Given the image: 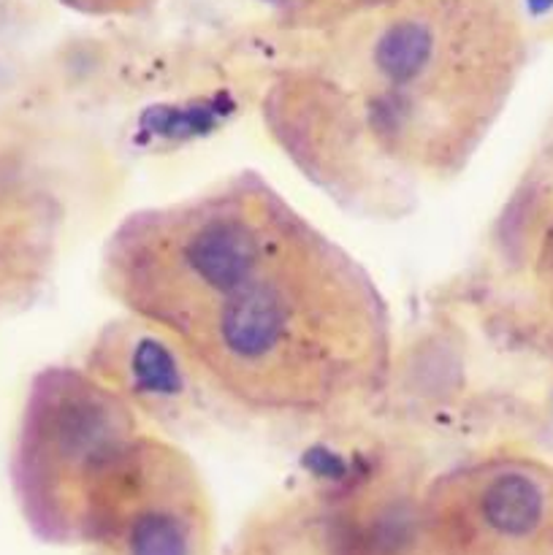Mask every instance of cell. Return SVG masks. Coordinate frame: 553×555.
I'll return each instance as SVG.
<instances>
[{
	"instance_id": "cell-1",
	"label": "cell",
	"mask_w": 553,
	"mask_h": 555,
	"mask_svg": "<svg viewBox=\"0 0 553 555\" xmlns=\"http://www.w3.org/2000/svg\"><path fill=\"white\" fill-rule=\"evenodd\" d=\"M524 65L504 0H390L276 76L266 130L339 206L404 215L470 166Z\"/></svg>"
},
{
	"instance_id": "cell-2",
	"label": "cell",
	"mask_w": 553,
	"mask_h": 555,
	"mask_svg": "<svg viewBox=\"0 0 553 555\" xmlns=\"http://www.w3.org/2000/svg\"><path fill=\"white\" fill-rule=\"evenodd\" d=\"M168 341L226 399L271 417L366 404L394 356L377 282L309 220Z\"/></svg>"
},
{
	"instance_id": "cell-3",
	"label": "cell",
	"mask_w": 553,
	"mask_h": 555,
	"mask_svg": "<svg viewBox=\"0 0 553 555\" xmlns=\"http://www.w3.org/2000/svg\"><path fill=\"white\" fill-rule=\"evenodd\" d=\"M307 217L255 171L125 217L101 255V282L125 314L171 339Z\"/></svg>"
},
{
	"instance_id": "cell-4",
	"label": "cell",
	"mask_w": 553,
	"mask_h": 555,
	"mask_svg": "<svg viewBox=\"0 0 553 555\" xmlns=\"http://www.w3.org/2000/svg\"><path fill=\"white\" fill-rule=\"evenodd\" d=\"M141 434L139 410L92 372H38L11 450V488L27 529L47 545L85 547Z\"/></svg>"
},
{
	"instance_id": "cell-5",
	"label": "cell",
	"mask_w": 553,
	"mask_h": 555,
	"mask_svg": "<svg viewBox=\"0 0 553 555\" xmlns=\"http://www.w3.org/2000/svg\"><path fill=\"white\" fill-rule=\"evenodd\" d=\"M453 555H553V464L520 453L464 461L423 486Z\"/></svg>"
},
{
	"instance_id": "cell-6",
	"label": "cell",
	"mask_w": 553,
	"mask_h": 555,
	"mask_svg": "<svg viewBox=\"0 0 553 555\" xmlns=\"http://www.w3.org/2000/svg\"><path fill=\"white\" fill-rule=\"evenodd\" d=\"M87 555H211L206 482L177 444L141 434L92 524Z\"/></svg>"
},
{
	"instance_id": "cell-7",
	"label": "cell",
	"mask_w": 553,
	"mask_h": 555,
	"mask_svg": "<svg viewBox=\"0 0 553 555\" xmlns=\"http://www.w3.org/2000/svg\"><path fill=\"white\" fill-rule=\"evenodd\" d=\"M325 555H453L434 524L423 486H358L325 520Z\"/></svg>"
},
{
	"instance_id": "cell-8",
	"label": "cell",
	"mask_w": 553,
	"mask_h": 555,
	"mask_svg": "<svg viewBox=\"0 0 553 555\" xmlns=\"http://www.w3.org/2000/svg\"><path fill=\"white\" fill-rule=\"evenodd\" d=\"M531 280H535V296L540 301L542 314L553 325V215L548 220L545 231H542L540 244H537L535 274H531Z\"/></svg>"
},
{
	"instance_id": "cell-9",
	"label": "cell",
	"mask_w": 553,
	"mask_h": 555,
	"mask_svg": "<svg viewBox=\"0 0 553 555\" xmlns=\"http://www.w3.org/2000/svg\"><path fill=\"white\" fill-rule=\"evenodd\" d=\"M57 3L92 20H119V16L146 14L157 0H57Z\"/></svg>"
},
{
	"instance_id": "cell-10",
	"label": "cell",
	"mask_w": 553,
	"mask_h": 555,
	"mask_svg": "<svg viewBox=\"0 0 553 555\" xmlns=\"http://www.w3.org/2000/svg\"><path fill=\"white\" fill-rule=\"evenodd\" d=\"M347 3H356L358 9H372V5H383V3H390V0H347Z\"/></svg>"
}]
</instances>
